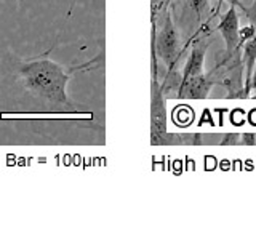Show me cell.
Here are the masks:
<instances>
[{"label": "cell", "instance_id": "1", "mask_svg": "<svg viewBox=\"0 0 256 240\" xmlns=\"http://www.w3.org/2000/svg\"><path fill=\"white\" fill-rule=\"evenodd\" d=\"M56 45L34 56L8 53L0 61V94L18 104L24 114L84 116L70 100L68 85L77 72H88L102 61V53L80 64H61L50 58Z\"/></svg>", "mask_w": 256, "mask_h": 240}, {"label": "cell", "instance_id": "2", "mask_svg": "<svg viewBox=\"0 0 256 240\" xmlns=\"http://www.w3.org/2000/svg\"><path fill=\"white\" fill-rule=\"evenodd\" d=\"M166 96L158 78L150 80V144L152 146H180V133L168 132Z\"/></svg>", "mask_w": 256, "mask_h": 240}, {"label": "cell", "instance_id": "3", "mask_svg": "<svg viewBox=\"0 0 256 240\" xmlns=\"http://www.w3.org/2000/svg\"><path fill=\"white\" fill-rule=\"evenodd\" d=\"M162 13H164L162 28H160V30L156 29V50H157V56L162 60L165 68L170 72L178 64L181 54V42H180L178 29H176L172 18V13L166 8L162 10Z\"/></svg>", "mask_w": 256, "mask_h": 240}, {"label": "cell", "instance_id": "4", "mask_svg": "<svg viewBox=\"0 0 256 240\" xmlns=\"http://www.w3.org/2000/svg\"><path fill=\"white\" fill-rule=\"evenodd\" d=\"M218 30L221 32V36L226 44V56L230 58L234 52L242 44L240 38V28H238V12L237 6L230 5L229 10L221 16V21L218 24Z\"/></svg>", "mask_w": 256, "mask_h": 240}, {"label": "cell", "instance_id": "5", "mask_svg": "<svg viewBox=\"0 0 256 240\" xmlns=\"http://www.w3.org/2000/svg\"><path fill=\"white\" fill-rule=\"evenodd\" d=\"M208 46H210V40H204V38L196 40L194 45H192L189 60H188L182 74H181V80H189V78H194V77L205 74L204 64H205V54H206Z\"/></svg>", "mask_w": 256, "mask_h": 240}, {"label": "cell", "instance_id": "6", "mask_svg": "<svg viewBox=\"0 0 256 240\" xmlns=\"http://www.w3.org/2000/svg\"><path fill=\"white\" fill-rule=\"evenodd\" d=\"M254 62H256V32L254 36L246 38L244 42V64H245V88L244 93L248 96L250 93V82H252V74L254 69Z\"/></svg>", "mask_w": 256, "mask_h": 240}, {"label": "cell", "instance_id": "7", "mask_svg": "<svg viewBox=\"0 0 256 240\" xmlns=\"http://www.w3.org/2000/svg\"><path fill=\"white\" fill-rule=\"evenodd\" d=\"M188 4L190 6V10L194 12L198 18H202L208 8V0H188Z\"/></svg>", "mask_w": 256, "mask_h": 240}, {"label": "cell", "instance_id": "8", "mask_svg": "<svg viewBox=\"0 0 256 240\" xmlns=\"http://www.w3.org/2000/svg\"><path fill=\"white\" fill-rule=\"evenodd\" d=\"M218 146H240V134L238 133H226L221 136Z\"/></svg>", "mask_w": 256, "mask_h": 240}, {"label": "cell", "instance_id": "9", "mask_svg": "<svg viewBox=\"0 0 256 240\" xmlns=\"http://www.w3.org/2000/svg\"><path fill=\"white\" fill-rule=\"evenodd\" d=\"M172 0H150V18H157V14L170 5Z\"/></svg>", "mask_w": 256, "mask_h": 240}, {"label": "cell", "instance_id": "10", "mask_svg": "<svg viewBox=\"0 0 256 240\" xmlns=\"http://www.w3.org/2000/svg\"><path fill=\"white\" fill-rule=\"evenodd\" d=\"M240 146H256V133H240Z\"/></svg>", "mask_w": 256, "mask_h": 240}, {"label": "cell", "instance_id": "11", "mask_svg": "<svg viewBox=\"0 0 256 240\" xmlns=\"http://www.w3.org/2000/svg\"><path fill=\"white\" fill-rule=\"evenodd\" d=\"M218 2H226V4H230V5H234V6H237L238 10H242L244 13H246L248 14V8L240 2V0H218Z\"/></svg>", "mask_w": 256, "mask_h": 240}, {"label": "cell", "instance_id": "12", "mask_svg": "<svg viewBox=\"0 0 256 240\" xmlns=\"http://www.w3.org/2000/svg\"><path fill=\"white\" fill-rule=\"evenodd\" d=\"M253 90L256 92V62H254V69H253V74H252V82H250V92H253Z\"/></svg>", "mask_w": 256, "mask_h": 240}]
</instances>
